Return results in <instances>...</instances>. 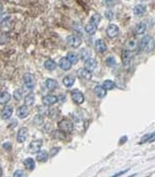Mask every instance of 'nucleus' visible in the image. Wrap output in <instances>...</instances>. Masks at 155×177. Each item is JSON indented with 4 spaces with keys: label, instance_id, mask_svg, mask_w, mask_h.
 <instances>
[{
    "label": "nucleus",
    "instance_id": "nucleus-1",
    "mask_svg": "<svg viewBox=\"0 0 155 177\" xmlns=\"http://www.w3.org/2000/svg\"><path fill=\"white\" fill-rule=\"evenodd\" d=\"M139 46H140L141 50H143L146 53H149V52H152L155 49V41L152 36L146 35L140 41Z\"/></svg>",
    "mask_w": 155,
    "mask_h": 177
},
{
    "label": "nucleus",
    "instance_id": "nucleus-2",
    "mask_svg": "<svg viewBox=\"0 0 155 177\" xmlns=\"http://www.w3.org/2000/svg\"><path fill=\"white\" fill-rule=\"evenodd\" d=\"M58 126H59V129H61L64 133H67V134L68 133H72L73 129V123L69 119H63V120L59 122Z\"/></svg>",
    "mask_w": 155,
    "mask_h": 177
},
{
    "label": "nucleus",
    "instance_id": "nucleus-3",
    "mask_svg": "<svg viewBox=\"0 0 155 177\" xmlns=\"http://www.w3.org/2000/svg\"><path fill=\"white\" fill-rule=\"evenodd\" d=\"M24 86L27 90H32L35 86V80L34 77L31 74H25L24 75Z\"/></svg>",
    "mask_w": 155,
    "mask_h": 177
},
{
    "label": "nucleus",
    "instance_id": "nucleus-4",
    "mask_svg": "<svg viewBox=\"0 0 155 177\" xmlns=\"http://www.w3.org/2000/svg\"><path fill=\"white\" fill-rule=\"evenodd\" d=\"M66 43L72 48H79L81 46V44H82V40L77 35H69L66 38Z\"/></svg>",
    "mask_w": 155,
    "mask_h": 177
},
{
    "label": "nucleus",
    "instance_id": "nucleus-5",
    "mask_svg": "<svg viewBox=\"0 0 155 177\" xmlns=\"http://www.w3.org/2000/svg\"><path fill=\"white\" fill-rule=\"evenodd\" d=\"M72 101H75L76 104H78V105H81V104L84 103V101H85V97H84V94L81 91L79 90H73L72 92Z\"/></svg>",
    "mask_w": 155,
    "mask_h": 177
},
{
    "label": "nucleus",
    "instance_id": "nucleus-6",
    "mask_svg": "<svg viewBox=\"0 0 155 177\" xmlns=\"http://www.w3.org/2000/svg\"><path fill=\"white\" fill-rule=\"evenodd\" d=\"M43 146V141L41 140H35L32 141L29 144V152L30 153H36L39 151V149Z\"/></svg>",
    "mask_w": 155,
    "mask_h": 177
},
{
    "label": "nucleus",
    "instance_id": "nucleus-7",
    "mask_svg": "<svg viewBox=\"0 0 155 177\" xmlns=\"http://www.w3.org/2000/svg\"><path fill=\"white\" fill-rule=\"evenodd\" d=\"M107 34L111 38L116 37V36L119 34V28H118V26L115 24H110L107 29Z\"/></svg>",
    "mask_w": 155,
    "mask_h": 177
},
{
    "label": "nucleus",
    "instance_id": "nucleus-8",
    "mask_svg": "<svg viewBox=\"0 0 155 177\" xmlns=\"http://www.w3.org/2000/svg\"><path fill=\"white\" fill-rule=\"evenodd\" d=\"M58 101V97L56 95H52V94H48V95H44L43 97V104L44 106H52L54 104L57 103Z\"/></svg>",
    "mask_w": 155,
    "mask_h": 177
},
{
    "label": "nucleus",
    "instance_id": "nucleus-9",
    "mask_svg": "<svg viewBox=\"0 0 155 177\" xmlns=\"http://www.w3.org/2000/svg\"><path fill=\"white\" fill-rule=\"evenodd\" d=\"M97 66H98V64H97V61L94 58H89L85 61V69H88L89 72L96 71Z\"/></svg>",
    "mask_w": 155,
    "mask_h": 177
},
{
    "label": "nucleus",
    "instance_id": "nucleus-10",
    "mask_svg": "<svg viewBox=\"0 0 155 177\" xmlns=\"http://www.w3.org/2000/svg\"><path fill=\"white\" fill-rule=\"evenodd\" d=\"M28 136V129L27 127H22V129H19L17 135V141L19 143H23L26 141Z\"/></svg>",
    "mask_w": 155,
    "mask_h": 177
},
{
    "label": "nucleus",
    "instance_id": "nucleus-11",
    "mask_svg": "<svg viewBox=\"0 0 155 177\" xmlns=\"http://www.w3.org/2000/svg\"><path fill=\"white\" fill-rule=\"evenodd\" d=\"M131 59H132V54L130 53V51H127V50H124L122 53V62L123 64L128 67L131 62Z\"/></svg>",
    "mask_w": 155,
    "mask_h": 177
},
{
    "label": "nucleus",
    "instance_id": "nucleus-12",
    "mask_svg": "<svg viewBox=\"0 0 155 177\" xmlns=\"http://www.w3.org/2000/svg\"><path fill=\"white\" fill-rule=\"evenodd\" d=\"M95 50L98 52V53H104L107 50V47L102 40H97L95 43Z\"/></svg>",
    "mask_w": 155,
    "mask_h": 177
},
{
    "label": "nucleus",
    "instance_id": "nucleus-13",
    "mask_svg": "<svg viewBox=\"0 0 155 177\" xmlns=\"http://www.w3.org/2000/svg\"><path fill=\"white\" fill-rule=\"evenodd\" d=\"M59 66L61 67L63 71H68L72 67V62L68 60L67 57H63V58L60 59L59 61Z\"/></svg>",
    "mask_w": 155,
    "mask_h": 177
},
{
    "label": "nucleus",
    "instance_id": "nucleus-14",
    "mask_svg": "<svg viewBox=\"0 0 155 177\" xmlns=\"http://www.w3.org/2000/svg\"><path fill=\"white\" fill-rule=\"evenodd\" d=\"M28 115H29V109L27 108V106L24 105V106H21L19 109H18V116L19 118L23 119V118H26Z\"/></svg>",
    "mask_w": 155,
    "mask_h": 177
},
{
    "label": "nucleus",
    "instance_id": "nucleus-15",
    "mask_svg": "<svg viewBox=\"0 0 155 177\" xmlns=\"http://www.w3.org/2000/svg\"><path fill=\"white\" fill-rule=\"evenodd\" d=\"M138 47H139L138 41H135V40H129V41H126V44H125V49L127 51H130V52L136 50Z\"/></svg>",
    "mask_w": 155,
    "mask_h": 177
},
{
    "label": "nucleus",
    "instance_id": "nucleus-16",
    "mask_svg": "<svg viewBox=\"0 0 155 177\" xmlns=\"http://www.w3.org/2000/svg\"><path fill=\"white\" fill-rule=\"evenodd\" d=\"M12 106H6L5 108H3V110H2V113H1V116L3 119H9L10 118V116L12 115Z\"/></svg>",
    "mask_w": 155,
    "mask_h": 177
},
{
    "label": "nucleus",
    "instance_id": "nucleus-17",
    "mask_svg": "<svg viewBox=\"0 0 155 177\" xmlns=\"http://www.w3.org/2000/svg\"><path fill=\"white\" fill-rule=\"evenodd\" d=\"M96 29H97V25L95 24V23H93V22H89L87 25L85 26V30H86V32L88 33V34H94V33L96 32Z\"/></svg>",
    "mask_w": 155,
    "mask_h": 177
},
{
    "label": "nucleus",
    "instance_id": "nucleus-18",
    "mask_svg": "<svg viewBox=\"0 0 155 177\" xmlns=\"http://www.w3.org/2000/svg\"><path fill=\"white\" fill-rule=\"evenodd\" d=\"M77 75L82 79H90L91 78V72H89L88 69H78Z\"/></svg>",
    "mask_w": 155,
    "mask_h": 177
},
{
    "label": "nucleus",
    "instance_id": "nucleus-19",
    "mask_svg": "<svg viewBox=\"0 0 155 177\" xmlns=\"http://www.w3.org/2000/svg\"><path fill=\"white\" fill-rule=\"evenodd\" d=\"M76 82V77L75 76H66L63 79V84H64V86H66L67 88L72 87L73 84H75Z\"/></svg>",
    "mask_w": 155,
    "mask_h": 177
},
{
    "label": "nucleus",
    "instance_id": "nucleus-20",
    "mask_svg": "<svg viewBox=\"0 0 155 177\" xmlns=\"http://www.w3.org/2000/svg\"><path fill=\"white\" fill-rule=\"evenodd\" d=\"M146 31V25L144 23H138L135 27V33L136 35H141V34H144Z\"/></svg>",
    "mask_w": 155,
    "mask_h": 177
},
{
    "label": "nucleus",
    "instance_id": "nucleus-21",
    "mask_svg": "<svg viewBox=\"0 0 155 177\" xmlns=\"http://www.w3.org/2000/svg\"><path fill=\"white\" fill-rule=\"evenodd\" d=\"M146 12V6L143 4H138L133 7V14L136 16H142L143 14H145Z\"/></svg>",
    "mask_w": 155,
    "mask_h": 177
},
{
    "label": "nucleus",
    "instance_id": "nucleus-22",
    "mask_svg": "<svg viewBox=\"0 0 155 177\" xmlns=\"http://www.w3.org/2000/svg\"><path fill=\"white\" fill-rule=\"evenodd\" d=\"M24 166L27 170L32 171L33 169L35 168V162H34L33 158H26V160H24Z\"/></svg>",
    "mask_w": 155,
    "mask_h": 177
},
{
    "label": "nucleus",
    "instance_id": "nucleus-23",
    "mask_svg": "<svg viewBox=\"0 0 155 177\" xmlns=\"http://www.w3.org/2000/svg\"><path fill=\"white\" fill-rule=\"evenodd\" d=\"M46 87L48 88L49 90H54L58 87V83H57L56 80H54V79H47Z\"/></svg>",
    "mask_w": 155,
    "mask_h": 177
},
{
    "label": "nucleus",
    "instance_id": "nucleus-24",
    "mask_svg": "<svg viewBox=\"0 0 155 177\" xmlns=\"http://www.w3.org/2000/svg\"><path fill=\"white\" fill-rule=\"evenodd\" d=\"M10 101V94L6 91L2 92L0 94V105H6L7 103Z\"/></svg>",
    "mask_w": 155,
    "mask_h": 177
},
{
    "label": "nucleus",
    "instance_id": "nucleus-25",
    "mask_svg": "<svg viewBox=\"0 0 155 177\" xmlns=\"http://www.w3.org/2000/svg\"><path fill=\"white\" fill-rule=\"evenodd\" d=\"M94 92H95V94L100 98H104V96L107 95V90L102 86H96L94 88Z\"/></svg>",
    "mask_w": 155,
    "mask_h": 177
},
{
    "label": "nucleus",
    "instance_id": "nucleus-26",
    "mask_svg": "<svg viewBox=\"0 0 155 177\" xmlns=\"http://www.w3.org/2000/svg\"><path fill=\"white\" fill-rule=\"evenodd\" d=\"M34 101H35V96H34L33 93H29V94H27V95L25 96L24 103H25V105L27 106V107L32 106L33 104H34Z\"/></svg>",
    "mask_w": 155,
    "mask_h": 177
},
{
    "label": "nucleus",
    "instance_id": "nucleus-27",
    "mask_svg": "<svg viewBox=\"0 0 155 177\" xmlns=\"http://www.w3.org/2000/svg\"><path fill=\"white\" fill-rule=\"evenodd\" d=\"M44 67H46L48 71H54L57 67V64H56V62L54 60H52V59H48V60L44 62Z\"/></svg>",
    "mask_w": 155,
    "mask_h": 177
},
{
    "label": "nucleus",
    "instance_id": "nucleus-28",
    "mask_svg": "<svg viewBox=\"0 0 155 177\" xmlns=\"http://www.w3.org/2000/svg\"><path fill=\"white\" fill-rule=\"evenodd\" d=\"M48 158H49V154L47 151H39L37 153L36 160H37L38 162H46V161L48 160Z\"/></svg>",
    "mask_w": 155,
    "mask_h": 177
},
{
    "label": "nucleus",
    "instance_id": "nucleus-29",
    "mask_svg": "<svg viewBox=\"0 0 155 177\" xmlns=\"http://www.w3.org/2000/svg\"><path fill=\"white\" fill-rule=\"evenodd\" d=\"M67 58H68V60H69L70 62H72V64H76V63H78V61H79V57L78 55L76 53H72V52H69V53L67 54Z\"/></svg>",
    "mask_w": 155,
    "mask_h": 177
},
{
    "label": "nucleus",
    "instance_id": "nucleus-30",
    "mask_svg": "<svg viewBox=\"0 0 155 177\" xmlns=\"http://www.w3.org/2000/svg\"><path fill=\"white\" fill-rule=\"evenodd\" d=\"M102 87L106 90H111L115 87V83L111 81V80H106V81H104V83H102Z\"/></svg>",
    "mask_w": 155,
    "mask_h": 177
},
{
    "label": "nucleus",
    "instance_id": "nucleus-31",
    "mask_svg": "<svg viewBox=\"0 0 155 177\" xmlns=\"http://www.w3.org/2000/svg\"><path fill=\"white\" fill-rule=\"evenodd\" d=\"M80 57H81V59L84 61H86L87 59L90 58V53L86 50V49H82V50L80 51Z\"/></svg>",
    "mask_w": 155,
    "mask_h": 177
},
{
    "label": "nucleus",
    "instance_id": "nucleus-32",
    "mask_svg": "<svg viewBox=\"0 0 155 177\" xmlns=\"http://www.w3.org/2000/svg\"><path fill=\"white\" fill-rule=\"evenodd\" d=\"M155 138V133H151V134H147L145 136L142 137L141 141L142 143H145V142H148V141H152Z\"/></svg>",
    "mask_w": 155,
    "mask_h": 177
},
{
    "label": "nucleus",
    "instance_id": "nucleus-33",
    "mask_svg": "<svg viewBox=\"0 0 155 177\" xmlns=\"http://www.w3.org/2000/svg\"><path fill=\"white\" fill-rule=\"evenodd\" d=\"M33 122H34V124H36V126H41V124L44 123V117H43V115H41V114H37V115L34 117Z\"/></svg>",
    "mask_w": 155,
    "mask_h": 177
},
{
    "label": "nucleus",
    "instance_id": "nucleus-34",
    "mask_svg": "<svg viewBox=\"0 0 155 177\" xmlns=\"http://www.w3.org/2000/svg\"><path fill=\"white\" fill-rule=\"evenodd\" d=\"M54 136H55V138H57V139H60V140H62V139H64V138H65L64 132H62L61 129H60V131L55 132Z\"/></svg>",
    "mask_w": 155,
    "mask_h": 177
},
{
    "label": "nucleus",
    "instance_id": "nucleus-35",
    "mask_svg": "<svg viewBox=\"0 0 155 177\" xmlns=\"http://www.w3.org/2000/svg\"><path fill=\"white\" fill-rule=\"evenodd\" d=\"M22 95H23V92H22V90L21 89H17L14 92V96H15V98L17 101H20L21 98H22Z\"/></svg>",
    "mask_w": 155,
    "mask_h": 177
},
{
    "label": "nucleus",
    "instance_id": "nucleus-36",
    "mask_svg": "<svg viewBox=\"0 0 155 177\" xmlns=\"http://www.w3.org/2000/svg\"><path fill=\"white\" fill-rule=\"evenodd\" d=\"M107 65H110V66H114L115 64H116V60H115L114 57H112V56L107 57Z\"/></svg>",
    "mask_w": 155,
    "mask_h": 177
},
{
    "label": "nucleus",
    "instance_id": "nucleus-37",
    "mask_svg": "<svg viewBox=\"0 0 155 177\" xmlns=\"http://www.w3.org/2000/svg\"><path fill=\"white\" fill-rule=\"evenodd\" d=\"M90 21H91V22H93V23H95L96 25H98L99 22H100V16L97 15V14L96 15H93Z\"/></svg>",
    "mask_w": 155,
    "mask_h": 177
},
{
    "label": "nucleus",
    "instance_id": "nucleus-38",
    "mask_svg": "<svg viewBox=\"0 0 155 177\" xmlns=\"http://www.w3.org/2000/svg\"><path fill=\"white\" fill-rule=\"evenodd\" d=\"M104 3L107 5V6H114L115 4L118 3L117 0H104Z\"/></svg>",
    "mask_w": 155,
    "mask_h": 177
},
{
    "label": "nucleus",
    "instance_id": "nucleus-39",
    "mask_svg": "<svg viewBox=\"0 0 155 177\" xmlns=\"http://www.w3.org/2000/svg\"><path fill=\"white\" fill-rule=\"evenodd\" d=\"M12 176H14V177H23V176H26V174H25L24 171L17 170V171H15V172H14Z\"/></svg>",
    "mask_w": 155,
    "mask_h": 177
},
{
    "label": "nucleus",
    "instance_id": "nucleus-40",
    "mask_svg": "<svg viewBox=\"0 0 155 177\" xmlns=\"http://www.w3.org/2000/svg\"><path fill=\"white\" fill-rule=\"evenodd\" d=\"M59 150H60V148H59V147H54V148H52L51 151H50V153H49V155H50V157H54L55 154H57V153L59 152Z\"/></svg>",
    "mask_w": 155,
    "mask_h": 177
},
{
    "label": "nucleus",
    "instance_id": "nucleus-41",
    "mask_svg": "<svg viewBox=\"0 0 155 177\" xmlns=\"http://www.w3.org/2000/svg\"><path fill=\"white\" fill-rule=\"evenodd\" d=\"M106 16L107 17V19H113V17H114V14H113L112 12H107Z\"/></svg>",
    "mask_w": 155,
    "mask_h": 177
},
{
    "label": "nucleus",
    "instance_id": "nucleus-42",
    "mask_svg": "<svg viewBox=\"0 0 155 177\" xmlns=\"http://www.w3.org/2000/svg\"><path fill=\"white\" fill-rule=\"evenodd\" d=\"M3 148L4 149H6L7 148V150H9L10 148H12V145H10L9 143H5V144H3Z\"/></svg>",
    "mask_w": 155,
    "mask_h": 177
},
{
    "label": "nucleus",
    "instance_id": "nucleus-43",
    "mask_svg": "<svg viewBox=\"0 0 155 177\" xmlns=\"http://www.w3.org/2000/svg\"><path fill=\"white\" fill-rule=\"evenodd\" d=\"M3 10V5H2V3H0V12Z\"/></svg>",
    "mask_w": 155,
    "mask_h": 177
},
{
    "label": "nucleus",
    "instance_id": "nucleus-44",
    "mask_svg": "<svg viewBox=\"0 0 155 177\" xmlns=\"http://www.w3.org/2000/svg\"><path fill=\"white\" fill-rule=\"evenodd\" d=\"M0 176H2V171H1V169H0Z\"/></svg>",
    "mask_w": 155,
    "mask_h": 177
},
{
    "label": "nucleus",
    "instance_id": "nucleus-45",
    "mask_svg": "<svg viewBox=\"0 0 155 177\" xmlns=\"http://www.w3.org/2000/svg\"><path fill=\"white\" fill-rule=\"evenodd\" d=\"M141 1H148V0H141Z\"/></svg>",
    "mask_w": 155,
    "mask_h": 177
}]
</instances>
